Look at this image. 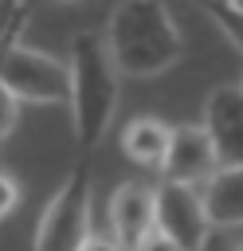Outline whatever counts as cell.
<instances>
[{
	"label": "cell",
	"mask_w": 243,
	"mask_h": 251,
	"mask_svg": "<svg viewBox=\"0 0 243 251\" xmlns=\"http://www.w3.org/2000/svg\"><path fill=\"white\" fill-rule=\"evenodd\" d=\"M133 251H184V247H180L176 239H169L161 227H153V231H149V235H145V239H141Z\"/></svg>",
	"instance_id": "obj_15"
},
{
	"label": "cell",
	"mask_w": 243,
	"mask_h": 251,
	"mask_svg": "<svg viewBox=\"0 0 243 251\" xmlns=\"http://www.w3.org/2000/svg\"><path fill=\"white\" fill-rule=\"evenodd\" d=\"M204 126L216 141L219 165H243V82H223L208 94Z\"/></svg>",
	"instance_id": "obj_7"
},
{
	"label": "cell",
	"mask_w": 243,
	"mask_h": 251,
	"mask_svg": "<svg viewBox=\"0 0 243 251\" xmlns=\"http://www.w3.org/2000/svg\"><path fill=\"white\" fill-rule=\"evenodd\" d=\"M110 227L125 243V251H133L157 227V188L133 184V180L118 184L110 196Z\"/></svg>",
	"instance_id": "obj_8"
},
{
	"label": "cell",
	"mask_w": 243,
	"mask_h": 251,
	"mask_svg": "<svg viewBox=\"0 0 243 251\" xmlns=\"http://www.w3.org/2000/svg\"><path fill=\"white\" fill-rule=\"evenodd\" d=\"M157 227L176 239L184 251H196L208 231H212V220H208V208H204V196L196 192V184H180V180H165L157 184Z\"/></svg>",
	"instance_id": "obj_5"
},
{
	"label": "cell",
	"mask_w": 243,
	"mask_h": 251,
	"mask_svg": "<svg viewBox=\"0 0 243 251\" xmlns=\"http://www.w3.org/2000/svg\"><path fill=\"white\" fill-rule=\"evenodd\" d=\"M196 251H239V243H227V231H223V227H212L208 239H204Z\"/></svg>",
	"instance_id": "obj_16"
},
{
	"label": "cell",
	"mask_w": 243,
	"mask_h": 251,
	"mask_svg": "<svg viewBox=\"0 0 243 251\" xmlns=\"http://www.w3.org/2000/svg\"><path fill=\"white\" fill-rule=\"evenodd\" d=\"M227 4H231V8H239V12H243V0H227Z\"/></svg>",
	"instance_id": "obj_18"
},
{
	"label": "cell",
	"mask_w": 243,
	"mask_h": 251,
	"mask_svg": "<svg viewBox=\"0 0 243 251\" xmlns=\"http://www.w3.org/2000/svg\"><path fill=\"white\" fill-rule=\"evenodd\" d=\"M239 82H243V78H239Z\"/></svg>",
	"instance_id": "obj_20"
},
{
	"label": "cell",
	"mask_w": 243,
	"mask_h": 251,
	"mask_svg": "<svg viewBox=\"0 0 243 251\" xmlns=\"http://www.w3.org/2000/svg\"><path fill=\"white\" fill-rule=\"evenodd\" d=\"M239 251H243V239H239Z\"/></svg>",
	"instance_id": "obj_19"
},
{
	"label": "cell",
	"mask_w": 243,
	"mask_h": 251,
	"mask_svg": "<svg viewBox=\"0 0 243 251\" xmlns=\"http://www.w3.org/2000/svg\"><path fill=\"white\" fill-rule=\"evenodd\" d=\"M106 47L122 75L149 78L180 63L184 39L165 0H118L106 24Z\"/></svg>",
	"instance_id": "obj_1"
},
{
	"label": "cell",
	"mask_w": 243,
	"mask_h": 251,
	"mask_svg": "<svg viewBox=\"0 0 243 251\" xmlns=\"http://www.w3.org/2000/svg\"><path fill=\"white\" fill-rule=\"evenodd\" d=\"M216 169H219V153H216V141H212L208 126L204 122L200 126L196 122L176 126L172 141H169V153L161 161V176L180 180V184H204Z\"/></svg>",
	"instance_id": "obj_6"
},
{
	"label": "cell",
	"mask_w": 243,
	"mask_h": 251,
	"mask_svg": "<svg viewBox=\"0 0 243 251\" xmlns=\"http://www.w3.org/2000/svg\"><path fill=\"white\" fill-rule=\"evenodd\" d=\"M16 204H20V180H16L12 173H4V169H0V220H4V216H12V212H16Z\"/></svg>",
	"instance_id": "obj_14"
},
{
	"label": "cell",
	"mask_w": 243,
	"mask_h": 251,
	"mask_svg": "<svg viewBox=\"0 0 243 251\" xmlns=\"http://www.w3.org/2000/svg\"><path fill=\"white\" fill-rule=\"evenodd\" d=\"M24 24H27V0H0V51L20 43Z\"/></svg>",
	"instance_id": "obj_12"
},
{
	"label": "cell",
	"mask_w": 243,
	"mask_h": 251,
	"mask_svg": "<svg viewBox=\"0 0 243 251\" xmlns=\"http://www.w3.org/2000/svg\"><path fill=\"white\" fill-rule=\"evenodd\" d=\"M0 82H8L20 94V102H71V63H59L55 55L24 43L0 51Z\"/></svg>",
	"instance_id": "obj_4"
},
{
	"label": "cell",
	"mask_w": 243,
	"mask_h": 251,
	"mask_svg": "<svg viewBox=\"0 0 243 251\" xmlns=\"http://www.w3.org/2000/svg\"><path fill=\"white\" fill-rule=\"evenodd\" d=\"M16 122H20V94H16L8 82H0V141L12 137Z\"/></svg>",
	"instance_id": "obj_13"
},
{
	"label": "cell",
	"mask_w": 243,
	"mask_h": 251,
	"mask_svg": "<svg viewBox=\"0 0 243 251\" xmlns=\"http://www.w3.org/2000/svg\"><path fill=\"white\" fill-rule=\"evenodd\" d=\"M200 8L208 12V20L227 35V43H235L239 51H243V12L239 8H231L227 0H200Z\"/></svg>",
	"instance_id": "obj_11"
},
{
	"label": "cell",
	"mask_w": 243,
	"mask_h": 251,
	"mask_svg": "<svg viewBox=\"0 0 243 251\" xmlns=\"http://www.w3.org/2000/svg\"><path fill=\"white\" fill-rule=\"evenodd\" d=\"M118 63L106 47V35L78 31L71 39V122L78 153L102 145L114 110H118Z\"/></svg>",
	"instance_id": "obj_2"
},
{
	"label": "cell",
	"mask_w": 243,
	"mask_h": 251,
	"mask_svg": "<svg viewBox=\"0 0 243 251\" xmlns=\"http://www.w3.org/2000/svg\"><path fill=\"white\" fill-rule=\"evenodd\" d=\"M82 251H125V243L118 235H90L82 243Z\"/></svg>",
	"instance_id": "obj_17"
},
{
	"label": "cell",
	"mask_w": 243,
	"mask_h": 251,
	"mask_svg": "<svg viewBox=\"0 0 243 251\" xmlns=\"http://www.w3.org/2000/svg\"><path fill=\"white\" fill-rule=\"evenodd\" d=\"M86 239H90V157L82 153V161L63 176V184L47 200L31 235V251H82Z\"/></svg>",
	"instance_id": "obj_3"
},
{
	"label": "cell",
	"mask_w": 243,
	"mask_h": 251,
	"mask_svg": "<svg viewBox=\"0 0 243 251\" xmlns=\"http://www.w3.org/2000/svg\"><path fill=\"white\" fill-rule=\"evenodd\" d=\"M169 141H172V129L161 122V118H133L122 133V153L133 161V165H145V169H161L165 153H169Z\"/></svg>",
	"instance_id": "obj_10"
},
{
	"label": "cell",
	"mask_w": 243,
	"mask_h": 251,
	"mask_svg": "<svg viewBox=\"0 0 243 251\" xmlns=\"http://www.w3.org/2000/svg\"><path fill=\"white\" fill-rule=\"evenodd\" d=\"M200 196L212 227H243V165H219L204 180Z\"/></svg>",
	"instance_id": "obj_9"
}]
</instances>
